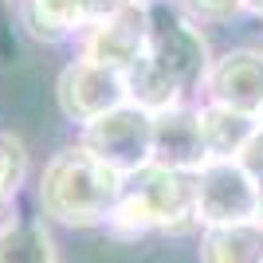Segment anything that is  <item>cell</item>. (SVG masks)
<instances>
[{
    "label": "cell",
    "mask_w": 263,
    "mask_h": 263,
    "mask_svg": "<svg viewBox=\"0 0 263 263\" xmlns=\"http://www.w3.org/2000/svg\"><path fill=\"white\" fill-rule=\"evenodd\" d=\"M259 126H263V110H259Z\"/></svg>",
    "instance_id": "obj_21"
},
{
    "label": "cell",
    "mask_w": 263,
    "mask_h": 263,
    "mask_svg": "<svg viewBox=\"0 0 263 263\" xmlns=\"http://www.w3.org/2000/svg\"><path fill=\"white\" fill-rule=\"evenodd\" d=\"M193 185H197V228L259 220L255 177L240 161H204L193 173Z\"/></svg>",
    "instance_id": "obj_6"
},
{
    "label": "cell",
    "mask_w": 263,
    "mask_h": 263,
    "mask_svg": "<svg viewBox=\"0 0 263 263\" xmlns=\"http://www.w3.org/2000/svg\"><path fill=\"white\" fill-rule=\"evenodd\" d=\"M126 177L106 169L75 134L59 142L32 177L35 212L63 232H102L118 209Z\"/></svg>",
    "instance_id": "obj_1"
},
{
    "label": "cell",
    "mask_w": 263,
    "mask_h": 263,
    "mask_svg": "<svg viewBox=\"0 0 263 263\" xmlns=\"http://www.w3.org/2000/svg\"><path fill=\"white\" fill-rule=\"evenodd\" d=\"M236 161H240L252 177H263V126H255V134L248 138V145L240 149V157H236Z\"/></svg>",
    "instance_id": "obj_18"
},
{
    "label": "cell",
    "mask_w": 263,
    "mask_h": 263,
    "mask_svg": "<svg viewBox=\"0 0 263 263\" xmlns=\"http://www.w3.org/2000/svg\"><path fill=\"white\" fill-rule=\"evenodd\" d=\"M197 122H200V142H204V154L209 161H236L240 149L248 145V138L255 134L259 118L252 114H240V110L216 106V102L197 99Z\"/></svg>",
    "instance_id": "obj_12"
},
{
    "label": "cell",
    "mask_w": 263,
    "mask_h": 263,
    "mask_svg": "<svg viewBox=\"0 0 263 263\" xmlns=\"http://www.w3.org/2000/svg\"><path fill=\"white\" fill-rule=\"evenodd\" d=\"M145 40H149V0H134L122 12H114L110 20L83 28L71 55H83L90 63H102L110 71L126 75L145 55Z\"/></svg>",
    "instance_id": "obj_8"
},
{
    "label": "cell",
    "mask_w": 263,
    "mask_h": 263,
    "mask_svg": "<svg viewBox=\"0 0 263 263\" xmlns=\"http://www.w3.org/2000/svg\"><path fill=\"white\" fill-rule=\"evenodd\" d=\"M126 4H134V0H79L83 28H90V24H99V20H110V16H114V12H122Z\"/></svg>",
    "instance_id": "obj_17"
},
{
    "label": "cell",
    "mask_w": 263,
    "mask_h": 263,
    "mask_svg": "<svg viewBox=\"0 0 263 263\" xmlns=\"http://www.w3.org/2000/svg\"><path fill=\"white\" fill-rule=\"evenodd\" d=\"M8 28L32 51H67L83 32L79 0H8Z\"/></svg>",
    "instance_id": "obj_9"
},
{
    "label": "cell",
    "mask_w": 263,
    "mask_h": 263,
    "mask_svg": "<svg viewBox=\"0 0 263 263\" xmlns=\"http://www.w3.org/2000/svg\"><path fill=\"white\" fill-rule=\"evenodd\" d=\"M32 177H35L32 142L8 126H0V220L16 209V200L32 185Z\"/></svg>",
    "instance_id": "obj_14"
},
{
    "label": "cell",
    "mask_w": 263,
    "mask_h": 263,
    "mask_svg": "<svg viewBox=\"0 0 263 263\" xmlns=\"http://www.w3.org/2000/svg\"><path fill=\"white\" fill-rule=\"evenodd\" d=\"M209 161L204 142H200V122H197V99L177 102V106L154 114V165L197 173Z\"/></svg>",
    "instance_id": "obj_10"
},
{
    "label": "cell",
    "mask_w": 263,
    "mask_h": 263,
    "mask_svg": "<svg viewBox=\"0 0 263 263\" xmlns=\"http://www.w3.org/2000/svg\"><path fill=\"white\" fill-rule=\"evenodd\" d=\"M149 63L173 83L185 99H197L200 83L212 67V35L204 24L177 8L173 0H149V40H145Z\"/></svg>",
    "instance_id": "obj_3"
},
{
    "label": "cell",
    "mask_w": 263,
    "mask_h": 263,
    "mask_svg": "<svg viewBox=\"0 0 263 263\" xmlns=\"http://www.w3.org/2000/svg\"><path fill=\"white\" fill-rule=\"evenodd\" d=\"M197 263H263V220L200 228Z\"/></svg>",
    "instance_id": "obj_13"
},
{
    "label": "cell",
    "mask_w": 263,
    "mask_h": 263,
    "mask_svg": "<svg viewBox=\"0 0 263 263\" xmlns=\"http://www.w3.org/2000/svg\"><path fill=\"white\" fill-rule=\"evenodd\" d=\"M0 263H63L55 228L40 212L12 209L0 220Z\"/></svg>",
    "instance_id": "obj_11"
},
{
    "label": "cell",
    "mask_w": 263,
    "mask_h": 263,
    "mask_svg": "<svg viewBox=\"0 0 263 263\" xmlns=\"http://www.w3.org/2000/svg\"><path fill=\"white\" fill-rule=\"evenodd\" d=\"M255 197H259V220H263V177H255Z\"/></svg>",
    "instance_id": "obj_20"
},
{
    "label": "cell",
    "mask_w": 263,
    "mask_h": 263,
    "mask_svg": "<svg viewBox=\"0 0 263 263\" xmlns=\"http://www.w3.org/2000/svg\"><path fill=\"white\" fill-rule=\"evenodd\" d=\"M122 83H126V102L142 106L145 114H161V110L177 106V102H189L185 95L149 63V55H142V59L122 75Z\"/></svg>",
    "instance_id": "obj_15"
},
{
    "label": "cell",
    "mask_w": 263,
    "mask_h": 263,
    "mask_svg": "<svg viewBox=\"0 0 263 263\" xmlns=\"http://www.w3.org/2000/svg\"><path fill=\"white\" fill-rule=\"evenodd\" d=\"M173 4L204 28H224L243 16V0H173Z\"/></svg>",
    "instance_id": "obj_16"
},
{
    "label": "cell",
    "mask_w": 263,
    "mask_h": 263,
    "mask_svg": "<svg viewBox=\"0 0 263 263\" xmlns=\"http://www.w3.org/2000/svg\"><path fill=\"white\" fill-rule=\"evenodd\" d=\"M197 99L259 118L263 110V40H243L212 55Z\"/></svg>",
    "instance_id": "obj_7"
},
{
    "label": "cell",
    "mask_w": 263,
    "mask_h": 263,
    "mask_svg": "<svg viewBox=\"0 0 263 263\" xmlns=\"http://www.w3.org/2000/svg\"><path fill=\"white\" fill-rule=\"evenodd\" d=\"M114 243H142L154 236H197V185L193 173L145 165L126 177L118 209L102 228Z\"/></svg>",
    "instance_id": "obj_2"
},
{
    "label": "cell",
    "mask_w": 263,
    "mask_h": 263,
    "mask_svg": "<svg viewBox=\"0 0 263 263\" xmlns=\"http://www.w3.org/2000/svg\"><path fill=\"white\" fill-rule=\"evenodd\" d=\"M106 169L130 177L154 161V114H145L134 102H122L118 110L102 114L75 134Z\"/></svg>",
    "instance_id": "obj_5"
},
{
    "label": "cell",
    "mask_w": 263,
    "mask_h": 263,
    "mask_svg": "<svg viewBox=\"0 0 263 263\" xmlns=\"http://www.w3.org/2000/svg\"><path fill=\"white\" fill-rule=\"evenodd\" d=\"M51 99H55V118L67 122L71 134H79L83 126L99 122L102 114H110L126 102V83L110 67L90 63L83 55H67L55 67Z\"/></svg>",
    "instance_id": "obj_4"
},
{
    "label": "cell",
    "mask_w": 263,
    "mask_h": 263,
    "mask_svg": "<svg viewBox=\"0 0 263 263\" xmlns=\"http://www.w3.org/2000/svg\"><path fill=\"white\" fill-rule=\"evenodd\" d=\"M243 16L255 24H263V0H243Z\"/></svg>",
    "instance_id": "obj_19"
}]
</instances>
